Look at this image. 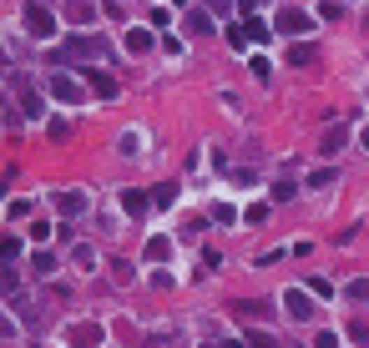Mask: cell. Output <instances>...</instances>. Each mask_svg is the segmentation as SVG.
Returning <instances> with one entry per match:
<instances>
[{
  "label": "cell",
  "instance_id": "d4e9b609",
  "mask_svg": "<svg viewBox=\"0 0 369 348\" xmlns=\"http://www.w3.org/2000/svg\"><path fill=\"white\" fill-rule=\"evenodd\" d=\"M309 293H319V298H329L334 288H329V278H309Z\"/></svg>",
  "mask_w": 369,
  "mask_h": 348
},
{
  "label": "cell",
  "instance_id": "cb8c5ba5",
  "mask_svg": "<svg viewBox=\"0 0 369 348\" xmlns=\"http://www.w3.org/2000/svg\"><path fill=\"white\" fill-rule=\"evenodd\" d=\"M228 40H233V51H243V46H248V31H243V26H233Z\"/></svg>",
  "mask_w": 369,
  "mask_h": 348
},
{
  "label": "cell",
  "instance_id": "44dd1931",
  "mask_svg": "<svg viewBox=\"0 0 369 348\" xmlns=\"http://www.w3.org/2000/svg\"><path fill=\"white\" fill-rule=\"evenodd\" d=\"M126 46H132V51H152V36L147 31H132V36H126Z\"/></svg>",
  "mask_w": 369,
  "mask_h": 348
},
{
  "label": "cell",
  "instance_id": "6da1fadb",
  "mask_svg": "<svg viewBox=\"0 0 369 348\" xmlns=\"http://www.w3.org/2000/svg\"><path fill=\"white\" fill-rule=\"evenodd\" d=\"M26 31H31L36 40H51V36H56V15L41 6V0H26Z\"/></svg>",
  "mask_w": 369,
  "mask_h": 348
},
{
  "label": "cell",
  "instance_id": "f1b7e54d",
  "mask_svg": "<svg viewBox=\"0 0 369 348\" xmlns=\"http://www.w3.org/2000/svg\"><path fill=\"white\" fill-rule=\"evenodd\" d=\"M364 151H369V132H364Z\"/></svg>",
  "mask_w": 369,
  "mask_h": 348
},
{
  "label": "cell",
  "instance_id": "5bb4252c",
  "mask_svg": "<svg viewBox=\"0 0 369 348\" xmlns=\"http://www.w3.org/2000/svg\"><path fill=\"white\" fill-rule=\"evenodd\" d=\"M147 257H152V263H167V257H172V243H167V237H152V243H147Z\"/></svg>",
  "mask_w": 369,
  "mask_h": 348
},
{
  "label": "cell",
  "instance_id": "7402d4cb",
  "mask_svg": "<svg viewBox=\"0 0 369 348\" xmlns=\"http://www.w3.org/2000/svg\"><path fill=\"white\" fill-rule=\"evenodd\" d=\"M329 182H334V172H329V167H319V172H314V177H309V187H319V192H324V187H329Z\"/></svg>",
  "mask_w": 369,
  "mask_h": 348
},
{
  "label": "cell",
  "instance_id": "3957f363",
  "mask_svg": "<svg viewBox=\"0 0 369 348\" xmlns=\"http://www.w3.org/2000/svg\"><path fill=\"white\" fill-rule=\"evenodd\" d=\"M86 71V81H92V91L101 96V101H117V81L106 76V71H96V66H81Z\"/></svg>",
  "mask_w": 369,
  "mask_h": 348
},
{
  "label": "cell",
  "instance_id": "2e32d148",
  "mask_svg": "<svg viewBox=\"0 0 369 348\" xmlns=\"http://www.w3.org/2000/svg\"><path fill=\"white\" fill-rule=\"evenodd\" d=\"M152 202H157V207H172V202H178V182H162L157 192H152Z\"/></svg>",
  "mask_w": 369,
  "mask_h": 348
},
{
  "label": "cell",
  "instance_id": "603a6c76",
  "mask_svg": "<svg viewBox=\"0 0 369 348\" xmlns=\"http://www.w3.org/2000/svg\"><path fill=\"white\" fill-rule=\"evenodd\" d=\"M243 343H248V348H278V343H273V338H268V333H248V338H243Z\"/></svg>",
  "mask_w": 369,
  "mask_h": 348
},
{
  "label": "cell",
  "instance_id": "7c38bea8",
  "mask_svg": "<svg viewBox=\"0 0 369 348\" xmlns=\"http://www.w3.org/2000/svg\"><path fill=\"white\" fill-rule=\"evenodd\" d=\"M212 31H218V26H212L208 10H192V15H187V36H212Z\"/></svg>",
  "mask_w": 369,
  "mask_h": 348
},
{
  "label": "cell",
  "instance_id": "52a82bcc",
  "mask_svg": "<svg viewBox=\"0 0 369 348\" xmlns=\"http://www.w3.org/2000/svg\"><path fill=\"white\" fill-rule=\"evenodd\" d=\"M96 343H101L96 323H76V328H71V348H96Z\"/></svg>",
  "mask_w": 369,
  "mask_h": 348
},
{
  "label": "cell",
  "instance_id": "484cf974",
  "mask_svg": "<svg viewBox=\"0 0 369 348\" xmlns=\"http://www.w3.org/2000/svg\"><path fill=\"white\" fill-rule=\"evenodd\" d=\"M248 40H268V26H263V20H248Z\"/></svg>",
  "mask_w": 369,
  "mask_h": 348
},
{
  "label": "cell",
  "instance_id": "7a4b0ae2",
  "mask_svg": "<svg viewBox=\"0 0 369 348\" xmlns=\"http://www.w3.org/2000/svg\"><path fill=\"white\" fill-rule=\"evenodd\" d=\"M273 26L284 31V36H309V31H314V20L303 15V10H278V20H273Z\"/></svg>",
  "mask_w": 369,
  "mask_h": 348
},
{
  "label": "cell",
  "instance_id": "4316f807",
  "mask_svg": "<svg viewBox=\"0 0 369 348\" xmlns=\"http://www.w3.org/2000/svg\"><path fill=\"white\" fill-rule=\"evenodd\" d=\"M314 348H339V338H334V333H319V338H314Z\"/></svg>",
  "mask_w": 369,
  "mask_h": 348
},
{
  "label": "cell",
  "instance_id": "ac0fdd59",
  "mask_svg": "<svg viewBox=\"0 0 369 348\" xmlns=\"http://www.w3.org/2000/svg\"><path fill=\"white\" fill-rule=\"evenodd\" d=\"M233 313H238V318H263L268 308H263V303H233Z\"/></svg>",
  "mask_w": 369,
  "mask_h": 348
},
{
  "label": "cell",
  "instance_id": "8fae6325",
  "mask_svg": "<svg viewBox=\"0 0 369 348\" xmlns=\"http://www.w3.org/2000/svg\"><path fill=\"white\" fill-rule=\"evenodd\" d=\"M66 15L76 20V26H92V15H96V0H66Z\"/></svg>",
  "mask_w": 369,
  "mask_h": 348
},
{
  "label": "cell",
  "instance_id": "8992f818",
  "mask_svg": "<svg viewBox=\"0 0 369 348\" xmlns=\"http://www.w3.org/2000/svg\"><path fill=\"white\" fill-rule=\"evenodd\" d=\"M284 308H289V318H309L314 303H309V293H303V288H289V293H284Z\"/></svg>",
  "mask_w": 369,
  "mask_h": 348
},
{
  "label": "cell",
  "instance_id": "e0dca14e",
  "mask_svg": "<svg viewBox=\"0 0 369 348\" xmlns=\"http://www.w3.org/2000/svg\"><path fill=\"white\" fill-rule=\"evenodd\" d=\"M71 263H76V268L86 273V268H92V263H96V252H92V248H86V243H76V248H71Z\"/></svg>",
  "mask_w": 369,
  "mask_h": 348
},
{
  "label": "cell",
  "instance_id": "9c48e42d",
  "mask_svg": "<svg viewBox=\"0 0 369 348\" xmlns=\"http://www.w3.org/2000/svg\"><path fill=\"white\" fill-rule=\"evenodd\" d=\"M71 56H76V61H81V56H86V61H92V56H106V40H96V36L81 40V36H76V40H71Z\"/></svg>",
  "mask_w": 369,
  "mask_h": 348
},
{
  "label": "cell",
  "instance_id": "ffe728a7",
  "mask_svg": "<svg viewBox=\"0 0 369 348\" xmlns=\"http://www.w3.org/2000/svg\"><path fill=\"white\" fill-rule=\"evenodd\" d=\"M31 268H36L41 278H46V273H56V263H51V252H36V257H31Z\"/></svg>",
  "mask_w": 369,
  "mask_h": 348
},
{
  "label": "cell",
  "instance_id": "83f0119b",
  "mask_svg": "<svg viewBox=\"0 0 369 348\" xmlns=\"http://www.w3.org/2000/svg\"><path fill=\"white\" fill-rule=\"evenodd\" d=\"M208 348H248V343H208Z\"/></svg>",
  "mask_w": 369,
  "mask_h": 348
},
{
  "label": "cell",
  "instance_id": "277c9868",
  "mask_svg": "<svg viewBox=\"0 0 369 348\" xmlns=\"http://www.w3.org/2000/svg\"><path fill=\"white\" fill-rule=\"evenodd\" d=\"M344 142H349V126H329V132H324V142H319V151H324V157H339V151H344Z\"/></svg>",
  "mask_w": 369,
  "mask_h": 348
},
{
  "label": "cell",
  "instance_id": "30bf717a",
  "mask_svg": "<svg viewBox=\"0 0 369 348\" xmlns=\"http://www.w3.org/2000/svg\"><path fill=\"white\" fill-rule=\"evenodd\" d=\"M122 207L132 212V217H142V212L152 207V197H147V192H137V187H122Z\"/></svg>",
  "mask_w": 369,
  "mask_h": 348
},
{
  "label": "cell",
  "instance_id": "4fadbf2b",
  "mask_svg": "<svg viewBox=\"0 0 369 348\" xmlns=\"http://www.w3.org/2000/svg\"><path fill=\"white\" fill-rule=\"evenodd\" d=\"M56 207L66 212V217H76V212H86V192H61L56 197Z\"/></svg>",
  "mask_w": 369,
  "mask_h": 348
},
{
  "label": "cell",
  "instance_id": "f546056e",
  "mask_svg": "<svg viewBox=\"0 0 369 348\" xmlns=\"http://www.w3.org/2000/svg\"><path fill=\"white\" fill-rule=\"evenodd\" d=\"M178 6H187V0H178Z\"/></svg>",
  "mask_w": 369,
  "mask_h": 348
},
{
  "label": "cell",
  "instance_id": "d6986e66",
  "mask_svg": "<svg viewBox=\"0 0 369 348\" xmlns=\"http://www.w3.org/2000/svg\"><path fill=\"white\" fill-rule=\"evenodd\" d=\"M349 298H354V303H369V278H354V282H349Z\"/></svg>",
  "mask_w": 369,
  "mask_h": 348
},
{
  "label": "cell",
  "instance_id": "ba28073f",
  "mask_svg": "<svg viewBox=\"0 0 369 348\" xmlns=\"http://www.w3.org/2000/svg\"><path fill=\"white\" fill-rule=\"evenodd\" d=\"M15 91H20V106H26V116H41V112H46V106H41V96L31 91V81H26V76H15Z\"/></svg>",
  "mask_w": 369,
  "mask_h": 348
},
{
  "label": "cell",
  "instance_id": "9a60e30c",
  "mask_svg": "<svg viewBox=\"0 0 369 348\" xmlns=\"http://www.w3.org/2000/svg\"><path fill=\"white\" fill-rule=\"evenodd\" d=\"M289 66H314V46H303V40L289 46Z\"/></svg>",
  "mask_w": 369,
  "mask_h": 348
},
{
  "label": "cell",
  "instance_id": "5b68a950",
  "mask_svg": "<svg viewBox=\"0 0 369 348\" xmlns=\"http://www.w3.org/2000/svg\"><path fill=\"white\" fill-rule=\"evenodd\" d=\"M51 96L66 101V106H81V86H76L71 76H56V81H51Z\"/></svg>",
  "mask_w": 369,
  "mask_h": 348
}]
</instances>
